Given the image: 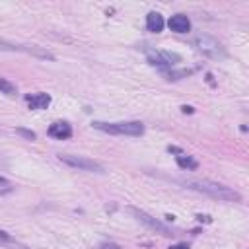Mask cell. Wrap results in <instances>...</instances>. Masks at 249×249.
I'll list each match as a JSON object with an SVG mask.
<instances>
[{
    "label": "cell",
    "instance_id": "d6986e66",
    "mask_svg": "<svg viewBox=\"0 0 249 249\" xmlns=\"http://www.w3.org/2000/svg\"><path fill=\"white\" fill-rule=\"evenodd\" d=\"M169 249H189V245H187V243H175V245H171Z\"/></svg>",
    "mask_w": 249,
    "mask_h": 249
},
{
    "label": "cell",
    "instance_id": "ffe728a7",
    "mask_svg": "<svg viewBox=\"0 0 249 249\" xmlns=\"http://www.w3.org/2000/svg\"><path fill=\"white\" fill-rule=\"evenodd\" d=\"M181 111H183V113H193L195 109H193L191 105H183V107H181Z\"/></svg>",
    "mask_w": 249,
    "mask_h": 249
},
{
    "label": "cell",
    "instance_id": "9c48e42d",
    "mask_svg": "<svg viewBox=\"0 0 249 249\" xmlns=\"http://www.w3.org/2000/svg\"><path fill=\"white\" fill-rule=\"evenodd\" d=\"M47 134L51 138H56V140H68L72 136V126L70 123L66 121H54L49 128H47Z\"/></svg>",
    "mask_w": 249,
    "mask_h": 249
},
{
    "label": "cell",
    "instance_id": "30bf717a",
    "mask_svg": "<svg viewBox=\"0 0 249 249\" xmlns=\"http://www.w3.org/2000/svg\"><path fill=\"white\" fill-rule=\"evenodd\" d=\"M167 25H169V29L175 31V33H189V31H191V19H189V16H185V14H173V16L169 18Z\"/></svg>",
    "mask_w": 249,
    "mask_h": 249
},
{
    "label": "cell",
    "instance_id": "3957f363",
    "mask_svg": "<svg viewBox=\"0 0 249 249\" xmlns=\"http://www.w3.org/2000/svg\"><path fill=\"white\" fill-rule=\"evenodd\" d=\"M191 45L202 54V56H208V58H214V60H220V58H226V49L224 45L212 37V35H206V33H198L191 39Z\"/></svg>",
    "mask_w": 249,
    "mask_h": 249
},
{
    "label": "cell",
    "instance_id": "7402d4cb",
    "mask_svg": "<svg viewBox=\"0 0 249 249\" xmlns=\"http://www.w3.org/2000/svg\"><path fill=\"white\" fill-rule=\"evenodd\" d=\"M0 165H6V160H4L2 156H0Z\"/></svg>",
    "mask_w": 249,
    "mask_h": 249
},
{
    "label": "cell",
    "instance_id": "ba28073f",
    "mask_svg": "<svg viewBox=\"0 0 249 249\" xmlns=\"http://www.w3.org/2000/svg\"><path fill=\"white\" fill-rule=\"evenodd\" d=\"M25 103L31 111H43L51 105V95L45 91H37V93H27L25 95Z\"/></svg>",
    "mask_w": 249,
    "mask_h": 249
},
{
    "label": "cell",
    "instance_id": "4fadbf2b",
    "mask_svg": "<svg viewBox=\"0 0 249 249\" xmlns=\"http://www.w3.org/2000/svg\"><path fill=\"white\" fill-rule=\"evenodd\" d=\"M195 72V68H183V70H165L163 76L167 80H181V78H187Z\"/></svg>",
    "mask_w": 249,
    "mask_h": 249
},
{
    "label": "cell",
    "instance_id": "7c38bea8",
    "mask_svg": "<svg viewBox=\"0 0 249 249\" xmlns=\"http://www.w3.org/2000/svg\"><path fill=\"white\" fill-rule=\"evenodd\" d=\"M175 161H177V165H179L181 169H187V171H193V169H196V167H198V161H196L195 158H191V156L183 154V152L175 156Z\"/></svg>",
    "mask_w": 249,
    "mask_h": 249
},
{
    "label": "cell",
    "instance_id": "6da1fadb",
    "mask_svg": "<svg viewBox=\"0 0 249 249\" xmlns=\"http://www.w3.org/2000/svg\"><path fill=\"white\" fill-rule=\"evenodd\" d=\"M181 185L191 191L202 193L206 196L224 200V202H241V195L237 191H233L231 187H226L222 183L210 181V179H185V181H181Z\"/></svg>",
    "mask_w": 249,
    "mask_h": 249
},
{
    "label": "cell",
    "instance_id": "277c9868",
    "mask_svg": "<svg viewBox=\"0 0 249 249\" xmlns=\"http://www.w3.org/2000/svg\"><path fill=\"white\" fill-rule=\"evenodd\" d=\"M126 212H128L130 216H134L140 224H144L148 230H152V231H156V233H160V235H165V237L175 235V233H173V230H171L169 226H165V224H163V222H160L158 218L150 216L146 210H140V208H136V206H128V208H126Z\"/></svg>",
    "mask_w": 249,
    "mask_h": 249
},
{
    "label": "cell",
    "instance_id": "9a60e30c",
    "mask_svg": "<svg viewBox=\"0 0 249 249\" xmlns=\"http://www.w3.org/2000/svg\"><path fill=\"white\" fill-rule=\"evenodd\" d=\"M10 189H12V183L6 177H0V191H10Z\"/></svg>",
    "mask_w": 249,
    "mask_h": 249
},
{
    "label": "cell",
    "instance_id": "7a4b0ae2",
    "mask_svg": "<svg viewBox=\"0 0 249 249\" xmlns=\"http://www.w3.org/2000/svg\"><path fill=\"white\" fill-rule=\"evenodd\" d=\"M91 126L107 134H121V136H142L144 134V124L140 121H121V123L93 121Z\"/></svg>",
    "mask_w": 249,
    "mask_h": 249
},
{
    "label": "cell",
    "instance_id": "8fae6325",
    "mask_svg": "<svg viewBox=\"0 0 249 249\" xmlns=\"http://www.w3.org/2000/svg\"><path fill=\"white\" fill-rule=\"evenodd\" d=\"M165 27V19L160 12H148L146 16V29L150 33H161Z\"/></svg>",
    "mask_w": 249,
    "mask_h": 249
},
{
    "label": "cell",
    "instance_id": "5b68a950",
    "mask_svg": "<svg viewBox=\"0 0 249 249\" xmlns=\"http://www.w3.org/2000/svg\"><path fill=\"white\" fill-rule=\"evenodd\" d=\"M58 160L74 169H80V171H89V173H105V167L103 163L91 160V158H86V156H76V154H58Z\"/></svg>",
    "mask_w": 249,
    "mask_h": 249
},
{
    "label": "cell",
    "instance_id": "52a82bcc",
    "mask_svg": "<svg viewBox=\"0 0 249 249\" xmlns=\"http://www.w3.org/2000/svg\"><path fill=\"white\" fill-rule=\"evenodd\" d=\"M146 56H148V62H150L152 66H158V68H161L163 72H165L167 68H171L173 64L181 62V54L171 53V51H154V49H148V51H146Z\"/></svg>",
    "mask_w": 249,
    "mask_h": 249
},
{
    "label": "cell",
    "instance_id": "8992f818",
    "mask_svg": "<svg viewBox=\"0 0 249 249\" xmlns=\"http://www.w3.org/2000/svg\"><path fill=\"white\" fill-rule=\"evenodd\" d=\"M0 51H4V53H25V54H33V56H39V58L54 60V56L49 51H43L37 45H19V43H14V41L2 39V37H0Z\"/></svg>",
    "mask_w": 249,
    "mask_h": 249
},
{
    "label": "cell",
    "instance_id": "ac0fdd59",
    "mask_svg": "<svg viewBox=\"0 0 249 249\" xmlns=\"http://www.w3.org/2000/svg\"><path fill=\"white\" fill-rule=\"evenodd\" d=\"M8 239H12V235H10L8 231H4V230H0V241H8Z\"/></svg>",
    "mask_w": 249,
    "mask_h": 249
},
{
    "label": "cell",
    "instance_id": "e0dca14e",
    "mask_svg": "<svg viewBox=\"0 0 249 249\" xmlns=\"http://www.w3.org/2000/svg\"><path fill=\"white\" fill-rule=\"evenodd\" d=\"M18 132H19V134H23V136H27L29 140H35V132H31V130H23V128H18Z\"/></svg>",
    "mask_w": 249,
    "mask_h": 249
},
{
    "label": "cell",
    "instance_id": "44dd1931",
    "mask_svg": "<svg viewBox=\"0 0 249 249\" xmlns=\"http://www.w3.org/2000/svg\"><path fill=\"white\" fill-rule=\"evenodd\" d=\"M196 220H200V222H210V216H202V214H196Z\"/></svg>",
    "mask_w": 249,
    "mask_h": 249
},
{
    "label": "cell",
    "instance_id": "5bb4252c",
    "mask_svg": "<svg viewBox=\"0 0 249 249\" xmlns=\"http://www.w3.org/2000/svg\"><path fill=\"white\" fill-rule=\"evenodd\" d=\"M0 93L14 97V95L18 93V88H16V86H14L10 80H6V78H2V76H0Z\"/></svg>",
    "mask_w": 249,
    "mask_h": 249
},
{
    "label": "cell",
    "instance_id": "2e32d148",
    "mask_svg": "<svg viewBox=\"0 0 249 249\" xmlns=\"http://www.w3.org/2000/svg\"><path fill=\"white\" fill-rule=\"evenodd\" d=\"M99 249H123V247L117 245V243H113V241H105V243L99 245Z\"/></svg>",
    "mask_w": 249,
    "mask_h": 249
}]
</instances>
